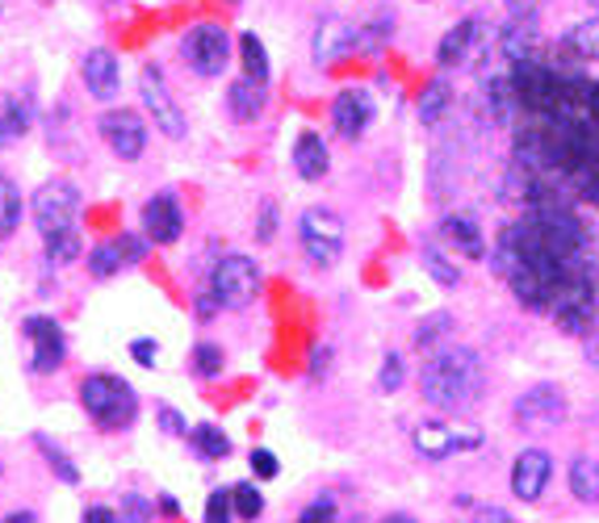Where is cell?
I'll list each match as a JSON object with an SVG mask.
<instances>
[{
    "label": "cell",
    "mask_w": 599,
    "mask_h": 523,
    "mask_svg": "<svg viewBox=\"0 0 599 523\" xmlns=\"http://www.w3.org/2000/svg\"><path fill=\"white\" fill-rule=\"evenodd\" d=\"M160 511H164V515H181V506H176V499H172V494H160Z\"/></svg>",
    "instance_id": "obj_51"
},
{
    "label": "cell",
    "mask_w": 599,
    "mask_h": 523,
    "mask_svg": "<svg viewBox=\"0 0 599 523\" xmlns=\"http://www.w3.org/2000/svg\"><path fill=\"white\" fill-rule=\"evenodd\" d=\"M4 523H38V515H34V511H13Z\"/></svg>",
    "instance_id": "obj_53"
},
{
    "label": "cell",
    "mask_w": 599,
    "mask_h": 523,
    "mask_svg": "<svg viewBox=\"0 0 599 523\" xmlns=\"http://www.w3.org/2000/svg\"><path fill=\"white\" fill-rule=\"evenodd\" d=\"M181 51H185V63L193 68L197 75H223L226 59H231V38H226L223 25H193L181 42Z\"/></svg>",
    "instance_id": "obj_8"
},
{
    "label": "cell",
    "mask_w": 599,
    "mask_h": 523,
    "mask_svg": "<svg viewBox=\"0 0 599 523\" xmlns=\"http://www.w3.org/2000/svg\"><path fill=\"white\" fill-rule=\"evenodd\" d=\"M231 499H235V515H240V520H261L264 494L252 486V482H240V486L231 490Z\"/></svg>",
    "instance_id": "obj_35"
},
{
    "label": "cell",
    "mask_w": 599,
    "mask_h": 523,
    "mask_svg": "<svg viewBox=\"0 0 599 523\" xmlns=\"http://www.w3.org/2000/svg\"><path fill=\"white\" fill-rule=\"evenodd\" d=\"M189 440H193V449L202 452L206 461H223L226 452H231V440H226V435L214 428V423H197V428L189 431Z\"/></svg>",
    "instance_id": "obj_30"
},
{
    "label": "cell",
    "mask_w": 599,
    "mask_h": 523,
    "mask_svg": "<svg viewBox=\"0 0 599 523\" xmlns=\"http://www.w3.org/2000/svg\"><path fill=\"white\" fill-rule=\"evenodd\" d=\"M131 356L143 365V369H151V365H155V356H160V343H155V339H134Z\"/></svg>",
    "instance_id": "obj_44"
},
{
    "label": "cell",
    "mask_w": 599,
    "mask_h": 523,
    "mask_svg": "<svg viewBox=\"0 0 599 523\" xmlns=\"http://www.w3.org/2000/svg\"><path fill=\"white\" fill-rule=\"evenodd\" d=\"M151 515H155V506L143 494H122V511H118L122 523H151Z\"/></svg>",
    "instance_id": "obj_38"
},
{
    "label": "cell",
    "mask_w": 599,
    "mask_h": 523,
    "mask_svg": "<svg viewBox=\"0 0 599 523\" xmlns=\"http://www.w3.org/2000/svg\"><path fill=\"white\" fill-rule=\"evenodd\" d=\"M185 230V214H181V202L172 193H155L148 206H143V235L148 244H176Z\"/></svg>",
    "instance_id": "obj_14"
},
{
    "label": "cell",
    "mask_w": 599,
    "mask_h": 523,
    "mask_svg": "<svg viewBox=\"0 0 599 523\" xmlns=\"http://www.w3.org/2000/svg\"><path fill=\"white\" fill-rule=\"evenodd\" d=\"M34 223L47 235H59V230H72L75 218H80V188L72 181H47V185L34 193Z\"/></svg>",
    "instance_id": "obj_5"
},
{
    "label": "cell",
    "mask_w": 599,
    "mask_h": 523,
    "mask_svg": "<svg viewBox=\"0 0 599 523\" xmlns=\"http://www.w3.org/2000/svg\"><path fill=\"white\" fill-rule=\"evenodd\" d=\"M566 47H570L575 55H582V59H599V18L575 25V30L566 34Z\"/></svg>",
    "instance_id": "obj_34"
},
{
    "label": "cell",
    "mask_w": 599,
    "mask_h": 523,
    "mask_svg": "<svg viewBox=\"0 0 599 523\" xmlns=\"http://www.w3.org/2000/svg\"><path fill=\"white\" fill-rule=\"evenodd\" d=\"M34 444H38V452L47 457V465L55 469V473H59V478H63V482H68V486H75V482H80V469L72 465V457H68V452L59 449V444H55V440H51V435H42V431H38Z\"/></svg>",
    "instance_id": "obj_31"
},
{
    "label": "cell",
    "mask_w": 599,
    "mask_h": 523,
    "mask_svg": "<svg viewBox=\"0 0 599 523\" xmlns=\"http://www.w3.org/2000/svg\"><path fill=\"white\" fill-rule=\"evenodd\" d=\"M160 428L169 431V435H189L185 419H181V414L172 411V407H160Z\"/></svg>",
    "instance_id": "obj_46"
},
{
    "label": "cell",
    "mask_w": 599,
    "mask_h": 523,
    "mask_svg": "<svg viewBox=\"0 0 599 523\" xmlns=\"http://www.w3.org/2000/svg\"><path fill=\"white\" fill-rule=\"evenodd\" d=\"M261 294V268L247 256H223L210 273V298L223 310H247Z\"/></svg>",
    "instance_id": "obj_4"
},
{
    "label": "cell",
    "mask_w": 599,
    "mask_h": 523,
    "mask_svg": "<svg viewBox=\"0 0 599 523\" xmlns=\"http://www.w3.org/2000/svg\"><path fill=\"white\" fill-rule=\"evenodd\" d=\"M148 256V239H139V235H118V239H110V244H97L93 252H89V273H93L97 280L113 277V273H122L126 264H139Z\"/></svg>",
    "instance_id": "obj_15"
},
{
    "label": "cell",
    "mask_w": 599,
    "mask_h": 523,
    "mask_svg": "<svg viewBox=\"0 0 599 523\" xmlns=\"http://www.w3.org/2000/svg\"><path fill=\"white\" fill-rule=\"evenodd\" d=\"M549 478H554L549 452L525 449L516 457V465H511V494H516L520 503H537L545 494V486H549Z\"/></svg>",
    "instance_id": "obj_13"
},
{
    "label": "cell",
    "mask_w": 599,
    "mask_h": 523,
    "mask_svg": "<svg viewBox=\"0 0 599 523\" xmlns=\"http://www.w3.org/2000/svg\"><path fill=\"white\" fill-rule=\"evenodd\" d=\"M256 235H261V244H273V235H277V206L273 202L261 206V230Z\"/></svg>",
    "instance_id": "obj_43"
},
{
    "label": "cell",
    "mask_w": 599,
    "mask_h": 523,
    "mask_svg": "<svg viewBox=\"0 0 599 523\" xmlns=\"http://www.w3.org/2000/svg\"><path fill=\"white\" fill-rule=\"evenodd\" d=\"M356 38H361V30H353L344 18H323L315 30V63H336L339 55H348V51H356Z\"/></svg>",
    "instance_id": "obj_19"
},
{
    "label": "cell",
    "mask_w": 599,
    "mask_h": 523,
    "mask_svg": "<svg viewBox=\"0 0 599 523\" xmlns=\"http://www.w3.org/2000/svg\"><path fill=\"white\" fill-rule=\"evenodd\" d=\"M499 51L511 68L520 63H532V51H537V21H507L499 30Z\"/></svg>",
    "instance_id": "obj_22"
},
{
    "label": "cell",
    "mask_w": 599,
    "mask_h": 523,
    "mask_svg": "<svg viewBox=\"0 0 599 523\" xmlns=\"http://www.w3.org/2000/svg\"><path fill=\"white\" fill-rule=\"evenodd\" d=\"M377 386L386 393H394L398 386H403V356L390 352L386 360H382V373H377Z\"/></svg>",
    "instance_id": "obj_40"
},
{
    "label": "cell",
    "mask_w": 599,
    "mask_h": 523,
    "mask_svg": "<svg viewBox=\"0 0 599 523\" xmlns=\"http://www.w3.org/2000/svg\"><path fill=\"white\" fill-rule=\"evenodd\" d=\"M214 310H219V301L210 298V294H202V301H197V315L210 318V315H214Z\"/></svg>",
    "instance_id": "obj_52"
},
{
    "label": "cell",
    "mask_w": 599,
    "mask_h": 523,
    "mask_svg": "<svg viewBox=\"0 0 599 523\" xmlns=\"http://www.w3.org/2000/svg\"><path fill=\"white\" fill-rule=\"evenodd\" d=\"M298 239L315 268H332L344 256V218L327 206H311L298 218Z\"/></svg>",
    "instance_id": "obj_3"
},
{
    "label": "cell",
    "mask_w": 599,
    "mask_h": 523,
    "mask_svg": "<svg viewBox=\"0 0 599 523\" xmlns=\"http://www.w3.org/2000/svg\"><path fill=\"white\" fill-rule=\"evenodd\" d=\"M440 239H445L457 256H466V260H483V256H487V239H483V230H478V223H474L469 214H449V218L440 223Z\"/></svg>",
    "instance_id": "obj_20"
},
{
    "label": "cell",
    "mask_w": 599,
    "mask_h": 523,
    "mask_svg": "<svg viewBox=\"0 0 599 523\" xmlns=\"http://www.w3.org/2000/svg\"><path fill=\"white\" fill-rule=\"evenodd\" d=\"M478 38H483V21L478 18L457 21L449 34L440 38V47H436V63H440V68H461V63H469L474 51H478Z\"/></svg>",
    "instance_id": "obj_18"
},
{
    "label": "cell",
    "mask_w": 599,
    "mask_h": 523,
    "mask_svg": "<svg viewBox=\"0 0 599 523\" xmlns=\"http://www.w3.org/2000/svg\"><path fill=\"white\" fill-rule=\"evenodd\" d=\"M449 327H453V318L445 315V310H436V315H428L419 327H415V343H419V348H432V343H440V339H445Z\"/></svg>",
    "instance_id": "obj_37"
},
{
    "label": "cell",
    "mask_w": 599,
    "mask_h": 523,
    "mask_svg": "<svg viewBox=\"0 0 599 523\" xmlns=\"http://www.w3.org/2000/svg\"><path fill=\"white\" fill-rule=\"evenodd\" d=\"M42 252H47V264L51 268H63V264H75L80 260V252H84V244H80V230H59V235H47L42 239Z\"/></svg>",
    "instance_id": "obj_27"
},
{
    "label": "cell",
    "mask_w": 599,
    "mask_h": 523,
    "mask_svg": "<svg viewBox=\"0 0 599 523\" xmlns=\"http://www.w3.org/2000/svg\"><path fill=\"white\" fill-rule=\"evenodd\" d=\"M240 55H244V75H252V80H268V51H264V42L252 30H247L244 38H240Z\"/></svg>",
    "instance_id": "obj_32"
},
{
    "label": "cell",
    "mask_w": 599,
    "mask_h": 523,
    "mask_svg": "<svg viewBox=\"0 0 599 523\" xmlns=\"http://www.w3.org/2000/svg\"><path fill=\"white\" fill-rule=\"evenodd\" d=\"M277 457H273V452L268 449H252V473H256V478H277Z\"/></svg>",
    "instance_id": "obj_42"
},
{
    "label": "cell",
    "mask_w": 599,
    "mask_h": 523,
    "mask_svg": "<svg viewBox=\"0 0 599 523\" xmlns=\"http://www.w3.org/2000/svg\"><path fill=\"white\" fill-rule=\"evenodd\" d=\"M507 9H511V21H537L541 0H507Z\"/></svg>",
    "instance_id": "obj_45"
},
{
    "label": "cell",
    "mask_w": 599,
    "mask_h": 523,
    "mask_svg": "<svg viewBox=\"0 0 599 523\" xmlns=\"http://www.w3.org/2000/svg\"><path fill=\"white\" fill-rule=\"evenodd\" d=\"M30 117H34V110H30V101H26V96H4V101H0V147H9V143L26 139Z\"/></svg>",
    "instance_id": "obj_25"
},
{
    "label": "cell",
    "mask_w": 599,
    "mask_h": 523,
    "mask_svg": "<svg viewBox=\"0 0 599 523\" xmlns=\"http://www.w3.org/2000/svg\"><path fill=\"white\" fill-rule=\"evenodd\" d=\"M424 268H428L432 277H436V285H445V289H453V285L461 280V268L449 264V256H445L436 244H424Z\"/></svg>",
    "instance_id": "obj_33"
},
{
    "label": "cell",
    "mask_w": 599,
    "mask_h": 523,
    "mask_svg": "<svg viewBox=\"0 0 599 523\" xmlns=\"http://www.w3.org/2000/svg\"><path fill=\"white\" fill-rule=\"evenodd\" d=\"M424 398H428L436 411H469L483 386H487V369H483V356L474 348H445L424 365Z\"/></svg>",
    "instance_id": "obj_1"
},
{
    "label": "cell",
    "mask_w": 599,
    "mask_h": 523,
    "mask_svg": "<svg viewBox=\"0 0 599 523\" xmlns=\"http://www.w3.org/2000/svg\"><path fill=\"white\" fill-rule=\"evenodd\" d=\"M587 4H591V9H596V13H599V0H587Z\"/></svg>",
    "instance_id": "obj_55"
},
{
    "label": "cell",
    "mask_w": 599,
    "mask_h": 523,
    "mask_svg": "<svg viewBox=\"0 0 599 523\" xmlns=\"http://www.w3.org/2000/svg\"><path fill=\"white\" fill-rule=\"evenodd\" d=\"M139 96H143V105H148L155 131L169 134V139H185V113L172 101L169 80H164V72H160L155 63H148V68L139 72Z\"/></svg>",
    "instance_id": "obj_6"
},
{
    "label": "cell",
    "mask_w": 599,
    "mask_h": 523,
    "mask_svg": "<svg viewBox=\"0 0 599 523\" xmlns=\"http://www.w3.org/2000/svg\"><path fill=\"white\" fill-rule=\"evenodd\" d=\"M478 444H483L478 431H457L449 423H419L415 428V449H419V457H428V461H445L453 452L478 449Z\"/></svg>",
    "instance_id": "obj_12"
},
{
    "label": "cell",
    "mask_w": 599,
    "mask_h": 523,
    "mask_svg": "<svg viewBox=\"0 0 599 523\" xmlns=\"http://www.w3.org/2000/svg\"><path fill=\"white\" fill-rule=\"evenodd\" d=\"M487 101H490V117H495L499 126H516V113L525 110V105H520V93H516V80H511V75H495V80H490Z\"/></svg>",
    "instance_id": "obj_24"
},
{
    "label": "cell",
    "mask_w": 599,
    "mask_h": 523,
    "mask_svg": "<svg viewBox=\"0 0 599 523\" xmlns=\"http://www.w3.org/2000/svg\"><path fill=\"white\" fill-rule=\"evenodd\" d=\"M21 336L30 343V369L34 373H55L68 356V343H63V327L55 318L47 315H30L21 322Z\"/></svg>",
    "instance_id": "obj_9"
},
{
    "label": "cell",
    "mask_w": 599,
    "mask_h": 523,
    "mask_svg": "<svg viewBox=\"0 0 599 523\" xmlns=\"http://www.w3.org/2000/svg\"><path fill=\"white\" fill-rule=\"evenodd\" d=\"M21 226V193L18 185L0 172V239H9Z\"/></svg>",
    "instance_id": "obj_28"
},
{
    "label": "cell",
    "mask_w": 599,
    "mask_h": 523,
    "mask_svg": "<svg viewBox=\"0 0 599 523\" xmlns=\"http://www.w3.org/2000/svg\"><path fill=\"white\" fill-rule=\"evenodd\" d=\"M587 365H591V369L599 373V331H596L591 339H587Z\"/></svg>",
    "instance_id": "obj_50"
},
{
    "label": "cell",
    "mask_w": 599,
    "mask_h": 523,
    "mask_svg": "<svg viewBox=\"0 0 599 523\" xmlns=\"http://www.w3.org/2000/svg\"><path fill=\"white\" fill-rule=\"evenodd\" d=\"M382 523H415V520H412V515H386Z\"/></svg>",
    "instance_id": "obj_54"
},
{
    "label": "cell",
    "mask_w": 599,
    "mask_h": 523,
    "mask_svg": "<svg viewBox=\"0 0 599 523\" xmlns=\"http://www.w3.org/2000/svg\"><path fill=\"white\" fill-rule=\"evenodd\" d=\"M332 168V155H327V143H323V134L315 131H302L298 143H294V172H298L302 181H323Z\"/></svg>",
    "instance_id": "obj_21"
},
{
    "label": "cell",
    "mask_w": 599,
    "mask_h": 523,
    "mask_svg": "<svg viewBox=\"0 0 599 523\" xmlns=\"http://www.w3.org/2000/svg\"><path fill=\"white\" fill-rule=\"evenodd\" d=\"M327 360H332V352H327V348H315V352H311V377L327 373Z\"/></svg>",
    "instance_id": "obj_49"
},
{
    "label": "cell",
    "mask_w": 599,
    "mask_h": 523,
    "mask_svg": "<svg viewBox=\"0 0 599 523\" xmlns=\"http://www.w3.org/2000/svg\"><path fill=\"white\" fill-rule=\"evenodd\" d=\"M449 113V84L445 80H432L424 96H419V122L424 126H440V117Z\"/></svg>",
    "instance_id": "obj_29"
},
{
    "label": "cell",
    "mask_w": 599,
    "mask_h": 523,
    "mask_svg": "<svg viewBox=\"0 0 599 523\" xmlns=\"http://www.w3.org/2000/svg\"><path fill=\"white\" fill-rule=\"evenodd\" d=\"M511 80H516V93H520V105H525V110L541 113V117L554 113V105H558V89H562V75L549 72V68H541V63L532 59V63H520Z\"/></svg>",
    "instance_id": "obj_11"
},
{
    "label": "cell",
    "mask_w": 599,
    "mask_h": 523,
    "mask_svg": "<svg viewBox=\"0 0 599 523\" xmlns=\"http://www.w3.org/2000/svg\"><path fill=\"white\" fill-rule=\"evenodd\" d=\"M80 75H84V89L93 101H113L118 96V55L105 47H93L89 55L80 59Z\"/></svg>",
    "instance_id": "obj_17"
},
{
    "label": "cell",
    "mask_w": 599,
    "mask_h": 523,
    "mask_svg": "<svg viewBox=\"0 0 599 523\" xmlns=\"http://www.w3.org/2000/svg\"><path fill=\"white\" fill-rule=\"evenodd\" d=\"M469 523H516V520L507 515L504 506H478V511H474V520H469Z\"/></svg>",
    "instance_id": "obj_47"
},
{
    "label": "cell",
    "mask_w": 599,
    "mask_h": 523,
    "mask_svg": "<svg viewBox=\"0 0 599 523\" xmlns=\"http://www.w3.org/2000/svg\"><path fill=\"white\" fill-rule=\"evenodd\" d=\"M336 499H315V503L306 506L298 515V523H336Z\"/></svg>",
    "instance_id": "obj_41"
},
{
    "label": "cell",
    "mask_w": 599,
    "mask_h": 523,
    "mask_svg": "<svg viewBox=\"0 0 599 523\" xmlns=\"http://www.w3.org/2000/svg\"><path fill=\"white\" fill-rule=\"evenodd\" d=\"M374 122V96L365 89H344V93L332 101V126H336L344 139H361Z\"/></svg>",
    "instance_id": "obj_16"
},
{
    "label": "cell",
    "mask_w": 599,
    "mask_h": 523,
    "mask_svg": "<svg viewBox=\"0 0 599 523\" xmlns=\"http://www.w3.org/2000/svg\"><path fill=\"white\" fill-rule=\"evenodd\" d=\"M84 523H122V520H118V511H110V506H89Z\"/></svg>",
    "instance_id": "obj_48"
},
{
    "label": "cell",
    "mask_w": 599,
    "mask_h": 523,
    "mask_svg": "<svg viewBox=\"0 0 599 523\" xmlns=\"http://www.w3.org/2000/svg\"><path fill=\"white\" fill-rule=\"evenodd\" d=\"M570 494L579 503H599V461H591V457L570 461Z\"/></svg>",
    "instance_id": "obj_26"
},
{
    "label": "cell",
    "mask_w": 599,
    "mask_h": 523,
    "mask_svg": "<svg viewBox=\"0 0 599 523\" xmlns=\"http://www.w3.org/2000/svg\"><path fill=\"white\" fill-rule=\"evenodd\" d=\"M226 110L235 122H256L264 113V84L252 75H240L231 89H226Z\"/></svg>",
    "instance_id": "obj_23"
},
{
    "label": "cell",
    "mask_w": 599,
    "mask_h": 523,
    "mask_svg": "<svg viewBox=\"0 0 599 523\" xmlns=\"http://www.w3.org/2000/svg\"><path fill=\"white\" fill-rule=\"evenodd\" d=\"M511 414H516V423L525 431L545 435V431L566 423V393L558 386H532V390H525L516 398V411Z\"/></svg>",
    "instance_id": "obj_7"
},
{
    "label": "cell",
    "mask_w": 599,
    "mask_h": 523,
    "mask_svg": "<svg viewBox=\"0 0 599 523\" xmlns=\"http://www.w3.org/2000/svg\"><path fill=\"white\" fill-rule=\"evenodd\" d=\"M97 131H101V139L110 143L118 160H139L143 147H148V126H143V117L134 110H105L101 122H97Z\"/></svg>",
    "instance_id": "obj_10"
},
{
    "label": "cell",
    "mask_w": 599,
    "mask_h": 523,
    "mask_svg": "<svg viewBox=\"0 0 599 523\" xmlns=\"http://www.w3.org/2000/svg\"><path fill=\"white\" fill-rule=\"evenodd\" d=\"M231 515H235V499H231V490H210L206 523H231Z\"/></svg>",
    "instance_id": "obj_39"
},
{
    "label": "cell",
    "mask_w": 599,
    "mask_h": 523,
    "mask_svg": "<svg viewBox=\"0 0 599 523\" xmlns=\"http://www.w3.org/2000/svg\"><path fill=\"white\" fill-rule=\"evenodd\" d=\"M223 365H226V356L219 343H197V348H193V373L197 377H219Z\"/></svg>",
    "instance_id": "obj_36"
},
{
    "label": "cell",
    "mask_w": 599,
    "mask_h": 523,
    "mask_svg": "<svg viewBox=\"0 0 599 523\" xmlns=\"http://www.w3.org/2000/svg\"><path fill=\"white\" fill-rule=\"evenodd\" d=\"M80 402H84V411H89V419H93L97 428H105V431H118V428H126V423H134V411H139L134 390L113 373L84 377V381H80Z\"/></svg>",
    "instance_id": "obj_2"
}]
</instances>
